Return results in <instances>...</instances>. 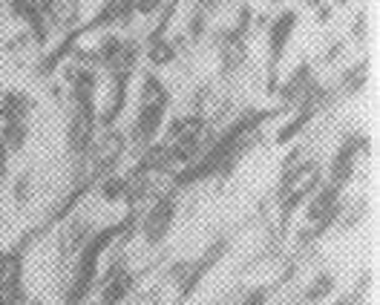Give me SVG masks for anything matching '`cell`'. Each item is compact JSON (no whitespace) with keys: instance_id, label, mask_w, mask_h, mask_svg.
<instances>
[{"instance_id":"obj_5","label":"cell","mask_w":380,"mask_h":305,"mask_svg":"<svg viewBox=\"0 0 380 305\" xmlns=\"http://www.w3.org/2000/svg\"><path fill=\"white\" fill-rule=\"evenodd\" d=\"M176 222V202L170 199V196H162L153 207L147 211L144 222H141V236L150 247H156L162 245L167 236H170V227H173Z\"/></svg>"},{"instance_id":"obj_7","label":"cell","mask_w":380,"mask_h":305,"mask_svg":"<svg viewBox=\"0 0 380 305\" xmlns=\"http://www.w3.org/2000/svg\"><path fill=\"white\" fill-rule=\"evenodd\" d=\"M294 29H297V12H294V9L279 12V15L274 17V24L268 26V55H271L268 69H271V75L277 72V67H279V61H282L285 49H288V44H291Z\"/></svg>"},{"instance_id":"obj_12","label":"cell","mask_w":380,"mask_h":305,"mask_svg":"<svg viewBox=\"0 0 380 305\" xmlns=\"http://www.w3.org/2000/svg\"><path fill=\"white\" fill-rule=\"evenodd\" d=\"M9 12L15 17L29 24V29L35 32V41L37 44H46V32H49V24H46V15L41 9V0H12Z\"/></svg>"},{"instance_id":"obj_18","label":"cell","mask_w":380,"mask_h":305,"mask_svg":"<svg viewBox=\"0 0 380 305\" xmlns=\"http://www.w3.org/2000/svg\"><path fill=\"white\" fill-rule=\"evenodd\" d=\"M101 199L104 202H124L130 199V176H110L101 182Z\"/></svg>"},{"instance_id":"obj_21","label":"cell","mask_w":380,"mask_h":305,"mask_svg":"<svg viewBox=\"0 0 380 305\" xmlns=\"http://www.w3.org/2000/svg\"><path fill=\"white\" fill-rule=\"evenodd\" d=\"M92 305H101V302H92Z\"/></svg>"},{"instance_id":"obj_2","label":"cell","mask_w":380,"mask_h":305,"mask_svg":"<svg viewBox=\"0 0 380 305\" xmlns=\"http://www.w3.org/2000/svg\"><path fill=\"white\" fill-rule=\"evenodd\" d=\"M317 182H320V170H317L314 162L300 164L297 170H291V173L282 179V187H279V214H282V225H288V219L294 216L297 207L314 193V190H317Z\"/></svg>"},{"instance_id":"obj_9","label":"cell","mask_w":380,"mask_h":305,"mask_svg":"<svg viewBox=\"0 0 380 305\" xmlns=\"http://www.w3.org/2000/svg\"><path fill=\"white\" fill-rule=\"evenodd\" d=\"M164 107H139L136 124H132V144L150 147L164 127Z\"/></svg>"},{"instance_id":"obj_3","label":"cell","mask_w":380,"mask_h":305,"mask_svg":"<svg viewBox=\"0 0 380 305\" xmlns=\"http://www.w3.org/2000/svg\"><path fill=\"white\" fill-rule=\"evenodd\" d=\"M95 127H98V107L95 98L89 101H75L72 119L67 127V144L72 156H87L92 141H95Z\"/></svg>"},{"instance_id":"obj_20","label":"cell","mask_w":380,"mask_h":305,"mask_svg":"<svg viewBox=\"0 0 380 305\" xmlns=\"http://www.w3.org/2000/svg\"><path fill=\"white\" fill-rule=\"evenodd\" d=\"M162 6H164V0H132V12H139V15H144V17L156 15Z\"/></svg>"},{"instance_id":"obj_22","label":"cell","mask_w":380,"mask_h":305,"mask_svg":"<svg viewBox=\"0 0 380 305\" xmlns=\"http://www.w3.org/2000/svg\"><path fill=\"white\" fill-rule=\"evenodd\" d=\"M311 305H320V302H311Z\"/></svg>"},{"instance_id":"obj_11","label":"cell","mask_w":380,"mask_h":305,"mask_svg":"<svg viewBox=\"0 0 380 305\" xmlns=\"http://www.w3.org/2000/svg\"><path fill=\"white\" fill-rule=\"evenodd\" d=\"M132 285H136V277L124 268H112L104 279H101V291H98V302L101 305H121L130 294Z\"/></svg>"},{"instance_id":"obj_8","label":"cell","mask_w":380,"mask_h":305,"mask_svg":"<svg viewBox=\"0 0 380 305\" xmlns=\"http://www.w3.org/2000/svg\"><path fill=\"white\" fill-rule=\"evenodd\" d=\"M124 150H127V136L119 130H107L101 139H95L89 152H92V167H95V173H104V170H110L112 164H116L121 156H124Z\"/></svg>"},{"instance_id":"obj_19","label":"cell","mask_w":380,"mask_h":305,"mask_svg":"<svg viewBox=\"0 0 380 305\" xmlns=\"http://www.w3.org/2000/svg\"><path fill=\"white\" fill-rule=\"evenodd\" d=\"M331 288H334V277L331 274H320L306 288V299L309 302H322L326 297H331Z\"/></svg>"},{"instance_id":"obj_16","label":"cell","mask_w":380,"mask_h":305,"mask_svg":"<svg viewBox=\"0 0 380 305\" xmlns=\"http://www.w3.org/2000/svg\"><path fill=\"white\" fill-rule=\"evenodd\" d=\"M173 58H176V46L170 44V37H164V29L150 35V41H147V61L153 64V67H167Z\"/></svg>"},{"instance_id":"obj_4","label":"cell","mask_w":380,"mask_h":305,"mask_svg":"<svg viewBox=\"0 0 380 305\" xmlns=\"http://www.w3.org/2000/svg\"><path fill=\"white\" fill-rule=\"evenodd\" d=\"M340 193H343V190L334 187L331 182L326 187L314 190V199L306 207V227H311V236L326 234V227L340 216V211H343V204H340Z\"/></svg>"},{"instance_id":"obj_1","label":"cell","mask_w":380,"mask_h":305,"mask_svg":"<svg viewBox=\"0 0 380 305\" xmlns=\"http://www.w3.org/2000/svg\"><path fill=\"white\" fill-rule=\"evenodd\" d=\"M116 239V227H107V231L95 234L78 254V265H75V277L67 291V305H84V299L89 297V291L98 282V262L104 256V251L110 247V242Z\"/></svg>"},{"instance_id":"obj_13","label":"cell","mask_w":380,"mask_h":305,"mask_svg":"<svg viewBox=\"0 0 380 305\" xmlns=\"http://www.w3.org/2000/svg\"><path fill=\"white\" fill-rule=\"evenodd\" d=\"M41 9L46 15V24L49 26H72L75 17L81 12L78 0H41Z\"/></svg>"},{"instance_id":"obj_17","label":"cell","mask_w":380,"mask_h":305,"mask_svg":"<svg viewBox=\"0 0 380 305\" xmlns=\"http://www.w3.org/2000/svg\"><path fill=\"white\" fill-rule=\"evenodd\" d=\"M26 139H29V124H26V121H6V124H3V132H0V141L6 144L9 152L24 150Z\"/></svg>"},{"instance_id":"obj_10","label":"cell","mask_w":380,"mask_h":305,"mask_svg":"<svg viewBox=\"0 0 380 305\" xmlns=\"http://www.w3.org/2000/svg\"><path fill=\"white\" fill-rule=\"evenodd\" d=\"M357 147H360V141L352 136V139H346L343 144H340V150L334 152V159H331L329 182H331L334 187H340V190H343V187L352 182V176H354V167H357Z\"/></svg>"},{"instance_id":"obj_14","label":"cell","mask_w":380,"mask_h":305,"mask_svg":"<svg viewBox=\"0 0 380 305\" xmlns=\"http://www.w3.org/2000/svg\"><path fill=\"white\" fill-rule=\"evenodd\" d=\"M29 110H32V101L26 98L24 92H17V89H9L3 98H0V121H26L29 116Z\"/></svg>"},{"instance_id":"obj_15","label":"cell","mask_w":380,"mask_h":305,"mask_svg":"<svg viewBox=\"0 0 380 305\" xmlns=\"http://www.w3.org/2000/svg\"><path fill=\"white\" fill-rule=\"evenodd\" d=\"M170 104V92L156 72H147L141 78V104L139 107H164Z\"/></svg>"},{"instance_id":"obj_6","label":"cell","mask_w":380,"mask_h":305,"mask_svg":"<svg viewBox=\"0 0 380 305\" xmlns=\"http://www.w3.org/2000/svg\"><path fill=\"white\" fill-rule=\"evenodd\" d=\"M26 285H24V262L17 254L0 259V305H24Z\"/></svg>"}]
</instances>
